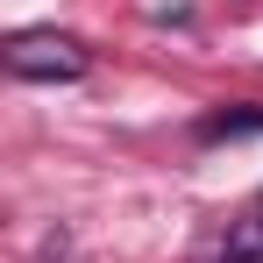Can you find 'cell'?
<instances>
[{"mask_svg": "<svg viewBox=\"0 0 263 263\" xmlns=\"http://www.w3.org/2000/svg\"><path fill=\"white\" fill-rule=\"evenodd\" d=\"M7 71L14 79H79L86 71V50L71 36H14L7 43Z\"/></svg>", "mask_w": 263, "mask_h": 263, "instance_id": "cell-1", "label": "cell"}, {"mask_svg": "<svg viewBox=\"0 0 263 263\" xmlns=\"http://www.w3.org/2000/svg\"><path fill=\"white\" fill-rule=\"evenodd\" d=\"M235 135H263V107H242V114H206V121H199V142H235Z\"/></svg>", "mask_w": 263, "mask_h": 263, "instance_id": "cell-2", "label": "cell"}, {"mask_svg": "<svg viewBox=\"0 0 263 263\" xmlns=\"http://www.w3.org/2000/svg\"><path fill=\"white\" fill-rule=\"evenodd\" d=\"M228 263H263V235H256V242H242V249H235Z\"/></svg>", "mask_w": 263, "mask_h": 263, "instance_id": "cell-3", "label": "cell"}]
</instances>
